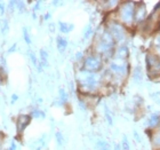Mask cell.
<instances>
[{"label": "cell", "mask_w": 160, "mask_h": 150, "mask_svg": "<svg viewBox=\"0 0 160 150\" xmlns=\"http://www.w3.org/2000/svg\"><path fill=\"white\" fill-rule=\"evenodd\" d=\"M95 36L96 37L94 41V54H97L104 61L110 62L114 57V52L118 46L117 43L105 28L96 32Z\"/></svg>", "instance_id": "1"}, {"label": "cell", "mask_w": 160, "mask_h": 150, "mask_svg": "<svg viewBox=\"0 0 160 150\" xmlns=\"http://www.w3.org/2000/svg\"><path fill=\"white\" fill-rule=\"evenodd\" d=\"M102 83H103V75L100 72L93 74V72H88V71H85L82 69L78 71V88L85 95H94L101 88Z\"/></svg>", "instance_id": "2"}, {"label": "cell", "mask_w": 160, "mask_h": 150, "mask_svg": "<svg viewBox=\"0 0 160 150\" xmlns=\"http://www.w3.org/2000/svg\"><path fill=\"white\" fill-rule=\"evenodd\" d=\"M132 74V68L130 63L128 61H121V60H112L109 62L108 67V75L112 78V80H119L123 81L127 79V77Z\"/></svg>", "instance_id": "3"}, {"label": "cell", "mask_w": 160, "mask_h": 150, "mask_svg": "<svg viewBox=\"0 0 160 150\" xmlns=\"http://www.w3.org/2000/svg\"><path fill=\"white\" fill-rule=\"evenodd\" d=\"M136 1H122L117 9V20L125 27H134V14H135Z\"/></svg>", "instance_id": "4"}, {"label": "cell", "mask_w": 160, "mask_h": 150, "mask_svg": "<svg viewBox=\"0 0 160 150\" xmlns=\"http://www.w3.org/2000/svg\"><path fill=\"white\" fill-rule=\"evenodd\" d=\"M105 29L109 31V34L112 36L117 45H123L126 44L128 38V30L127 28L121 24L118 20L111 18L105 23Z\"/></svg>", "instance_id": "5"}, {"label": "cell", "mask_w": 160, "mask_h": 150, "mask_svg": "<svg viewBox=\"0 0 160 150\" xmlns=\"http://www.w3.org/2000/svg\"><path fill=\"white\" fill-rule=\"evenodd\" d=\"M147 72L151 79L160 78V57L156 52H149L145 54Z\"/></svg>", "instance_id": "6"}, {"label": "cell", "mask_w": 160, "mask_h": 150, "mask_svg": "<svg viewBox=\"0 0 160 150\" xmlns=\"http://www.w3.org/2000/svg\"><path fill=\"white\" fill-rule=\"evenodd\" d=\"M104 67V60L97 54H90L83 57L82 61V70L93 72V74H98Z\"/></svg>", "instance_id": "7"}, {"label": "cell", "mask_w": 160, "mask_h": 150, "mask_svg": "<svg viewBox=\"0 0 160 150\" xmlns=\"http://www.w3.org/2000/svg\"><path fill=\"white\" fill-rule=\"evenodd\" d=\"M148 18L147 5L143 1H137L135 6V14H134V27H140Z\"/></svg>", "instance_id": "8"}, {"label": "cell", "mask_w": 160, "mask_h": 150, "mask_svg": "<svg viewBox=\"0 0 160 150\" xmlns=\"http://www.w3.org/2000/svg\"><path fill=\"white\" fill-rule=\"evenodd\" d=\"M130 55V50L129 47L127 44H123V45H118L117 48H116V52H114V57L116 60H121V61H128Z\"/></svg>", "instance_id": "9"}, {"label": "cell", "mask_w": 160, "mask_h": 150, "mask_svg": "<svg viewBox=\"0 0 160 150\" xmlns=\"http://www.w3.org/2000/svg\"><path fill=\"white\" fill-rule=\"evenodd\" d=\"M31 119L32 117L30 115H21L18 118H17L16 122V131L18 134H22L24 132V130L27 128L31 123Z\"/></svg>", "instance_id": "10"}, {"label": "cell", "mask_w": 160, "mask_h": 150, "mask_svg": "<svg viewBox=\"0 0 160 150\" xmlns=\"http://www.w3.org/2000/svg\"><path fill=\"white\" fill-rule=\"evenodd\" d=\"M160 125V112H151L147 119V126L149 130H158Z\"/></svg>", "instance_id": "11"}, {"label": "cell", "mask_w": 160, "mask_h": 150, "mask_svg": "<svg viewBox=\"0 0 160 150\" xmlns=\"http://www.w3.org/2000/svg\"><path fill=\"white\" fill-rule=\"evenodd\" d=\"M132 78H133L135 84L142 83V80H143V70H142L141 65H136V67L133 68V70H132Z\"/></svg>", "instance_id": "12"}, {"label": "cell", "mask_w": 160, "mask_h": 150, "mask_svg": "<svg viewBox=\"0 0 160 150\" xmlns=\"http://www.w3.org/2000/svg\"><path fill=\"white\" fill-rule=\"evenodd\" d=\"M150 140H151V143H152L154 149L160 150V130L151 131Z\"/></svg>", "instance_id": "13"}, {"label": "cell", "mask_w": 160, "mask_h": 150, "mask_svg": "<svg viewBox=\"0 0 160 150\" xmlns=\"http://www.w3.org/2000/svg\"><path fill=\"white\" fill-rule=\"evenodd\" d=\"M68 44H69V41L65 37H63V36H57L56 37V47L60 53L65 52V49L68 48Z\"/></svg>", "instance_id": "14"}, {"label": "cell", "mask_w": 160, "mask_h": 150, "mask_svg": "<svg viewBox=\"0 0 160 150\" xmlns=\"http://www.w3.org/2000/svg\"><path fill=\"white\" fill-rule=\"evenodd\" d=\"M58 29H60L61 32L64 34H70L71 31L74 30V24L69 23V22H62V21H60V22H58Z\"/></svg>", "instance_id": "15"}, {"label": "cell", "mask_w": 160, "mask_h": 150, "mask_svg": "<svg viewBox=\"0 0 160 150\" xmlns=\"http://www.w3.org/2000/svg\"><path fill=\"white\" fill-rule=\"evenodd\" d=\"M68 100H69L68 93L63 88H61V90L58 91V102H57V104H58V106H64V104L68 102Z\"/></svg>", "instance_id": "16"}, {"label": "cell", "mask_w": 160, "mask_h": 150, "mask_svg": "<svg viewBox=\"0 0 160 150\" xmlns=\"http://www.w3.org/2000/svg\"><path fill=\"white\" fill-rule=\"evenodd\" d=\"M104 5V10H117L118 7L120 5V1H103V3H101Z\"/></svg>", "instance_id": "17"}, {"label": "cell", "mask_w": 160, "mask_h": 150, "mask_svg": "<svg viewBox=\"0 0 160 150\" xmlns=\"http://www.w3.org/2000/svg\"><path fill=\"white\" fill-rule=\"evenodd\" d=\"M96 149L97 150H111V146H110V143L105 140H97Z\"/></svg>", "instance_id": "18"}, {"label": "cell", "mask_w": 160, "mask_h": 150, "mask_svg": "<svg viewBox=\"0 0 160 150\" xmlns=\"http://www.w3.org/2000/svg\"><path fill=\"white\" fill-rule=\"evenodd\" d=\"M40 63L42 64V67H48V53L46 49H40Z\"/></svg>", "instance_id": "19"}, {"label": "cell", "mask_w": 160, "mask_h": 150, "mask_svg": "<svg viewBox=\"0 0 160 150\" xmlns=\"http://www.w3.org/2000/svg\"><path fill=\"white\" fill-rule=\"evenodd\" d=\"M30 116L34 119H45V117H46V113L43 112L41 109H33V110L31 111Z\"/></svg>", "instance_id": "20"}, {"label": "cell", "mask_w": 160, "mask_h": 150, "mask_svg": "<svg viewBox=\"0 0 160 150\" xmlns=\"http://www.w3.org/2000/svg\"><path fill=\"white\" fill-rule=\"evenodd\" d=\"M93 27H92V24H87L86 27H85V29H83L82 31V38L83 39H88V38H90V36H93Z\"/></svg>", "instance_id": "21"}, {"label": "cell", "mask_w": 160, "mask_h": 150, "mask_svg": "<svg viewBox=\"0 0 160 150\" xmlns=\"http://www.w3.org/2000/svg\"><path fill=\"white\" fill-rule=\"evenodd\" d=\"M104 113H105V118H107V122L109 123V125L110 126H112L113 125V115H112V112L110 111V109L105 106V108H104Z\"/></svg>", "instance_id": "22"}, {"label": "cell", "mask_w": 160, "mask_h": 150, "mask_svg": "<svg viewBox=\"0 0 160 150\" xmlns=\"http://www.w3.org/2000/svg\"><path fill=\"white\" fill-rule=\"evenodd\" d=\"M121 150H130L129 146V141H128V137L127 135H122V140H121Z\"/></svg>", "instance_id": "23"}, {"label": "cell", "mask_w": 160, "mask_h": 150, "mask_svg": "<svg viewBox=\"0 0 160 150\" xmlns=\"http://www.w3.org/2000/svg\"><path fill=\"white\" fill-rule=\"evenodd\" d=\"M55 139H56L57 144H58L60 147H62L63 143H64V137H63V135H62L61 132H56V133H55Z\"/></svg>", "instance_id": "24"}, {"label": "cell", "mask_w": 160, "mask_h": 150, "mask_svg": "<svg viewBox=\"0 0 160 150\" xmlns=\"http://www.w3.org/2000/svg\"><path fill=\"white\" fill-rule=\"evenodd\" d=\"M29 57L31 59V62H32V64H33L34 67H38V59L37 56H36V54L32 52V50H29Z\"/></svg>", "instance_id": "25"}, {"label": "cell", "mask_w": 160, "mask_h": 150, "mask_svg": "<svg viewBox=\"0 0 160 150\" xmlns=\"http://www.w3.org/2000/svg\"><path fill=\"white\" fill-rule=\"evenodd\" d=\"M23 38L24 40H25V43L28 44V45H31V38H30V34H29V31H28L27 28H23Z\"/></svg>", "instance_id": "26"}, {"label": "cell", "mask_w": 160, "mask_h": 150, "mask_svg": "<svg viewBox=\"0 0 160 150\" xmlns=\"http://www.w3.org/2000/svg\"><path fill=\"white\" fill-rule=\"evenodd\" d=\"M133 135H134V139L137 141V142H141V137H140V134L137 133V131H133Z\"/></svg>", "instance_id": "27"}, {"label": "cell", "mask_w": 160, "mask_h": 150, "mask_svg": "<svg viewBox=\"0 0 160 150\" xmlns=\"http://www.w3.org/2000/svg\"><path fill=\"white\" fill-rule=\"evenodd\" d=\"M7 30H8V23H7V21H5L3 22V29H2V32L5 34V32H7Z\"/></svg>", "instance_id": "28"}, {"label": "cell", "mask_w": 160, "mask_h": 150, "mask_svg": "<svg viewBox=\"0 0 160 150\" xmlns=\"http://www.w3.org/2000/svg\"><path fill=\"white\" fill-rule=\"evenodd\" d=\"M17 95L16 94H13V95H12V103H15V102H16V100H17Z\"/></svg>", "instance_id": "29"}, {"label": "cell", "mask_w": 160, "mask_h": 150, "mask_svg": "<svg viewBox=\"0 0 160 150\" xmlns=\"http://www.w3.org/2000/svg\"><path fill=\"white\" fill-rule=\"evenodd\" d=\"M40 1H37V3H36V6H34V8H33V10L34 12H37L38 9H39V6H40Z\"/></svg>", "instance_id": "30"}, {"label": "cell", "mask_w": 160, "mask_h": 150, "mask_svg": "<svg viewBox=\"0 0 160 150\" xmlns=\"http://www.w3.org/2000/svg\"><path fill=\"white\" fill-rule=\"evenodd\" d=\"M159 9H160V1H159V3H157V6L154 7V9H153V13H157V12H158V10H159Z\"/></svg>", "instance_id": "31"}, {"label": "cell", "mask_w": 160, "mask_h": 150, "mask_svg": "<svg viewBox=\"0 0 160 150\" xmlns=\"http://www.w3.org/2000/svg\"><path fill=\"white\" fill-rule=\"evenodd\" d=\"M82 56H83L82 53H81V52H79V53H77V55H76V60H80Z\"/></svg>", "instance_id": "32"}, {"label": "cell", "mask_w": 160, "mask_h": 150, "mask_svg": "<svg viewBox=\"0 0 160 150\" xmlns=\"http://www.w3.org/2000/svg\"><path fill=\"white\" fill-rule=\"evenodd\" d=\"M8 150H16V144L15 143H12L10 144V147H9V149Z\"/></svg>", "instance_id": "33"}, {"label": "cell", "mask_w": 160, "mask_h": 150, "mask_svg": "<svg viewBox=\"0 0 160 150\" xmlns=\"http://www.w3.org/2000/svg\"><path fill=\"white\" fill-rule=\"evenodd\" d=\"M15 49H16V44H15V45H13V47H12V48H9L8 53H12V52H14Z\"/></svg>", "instance_id": "34"}, {"label": "cell", "mask_w": 160, "mask_h": 150, "mask_svg": "<svg viewBox=\"0 0 160 150\" xmlns=\"http://www.w3.org/2000/svg\"><path fill=\"white\" fill-rule=\"evenodd\" d=\"M54 27H55L54 24H50V25H49V30L52 31V32H54V30H55V28H54Z\"/></svg>", "instance_id": "35"}, {"label": "cell", "mask_w": 160, "mask_h": 150, "mask_svg": "<svg viewBox=\"0 0 160 150\" xmlns=\"http://www.w3.org/2000/svg\"><path fill=\"white\" fill-rule=\"evenodd\" d=\"M49 18H50V14H49V13H47L46 15H45V20L47 21V20H49Z\"/></svg>", "instance_id": "36"}, {"label": "cell", "mask_w": 160, "mask_h": 150, "mask_svg": "<svg viewBox=\"0 0 160 150\" xmlns=\"http://www.w3.org/2000/svg\"><path fill=\"white\" fill-rule=\"evenodd\" d=\"M156 54L160 57V48H156Z\"/></svg>", "instance_id": "37"}, {"label": "cell", "mask_w": 160, "mask_h": 150, "mask_svg": "<svg viewBox=\"0 0 160 150\" xmlns=\"http://www.w3.org/2000/svg\"><path fill=\"white\" fill-rule=\"evenodd\" d=\"M158 32H160V20H159V24H158Z\"/></svg>", "instance_id": "38"}, {"label": "cell", "mask_w": 160, "mask_h": 150, "mask_svg": "<svg viewBox=\"0 0 160 150\" xmlns=\"http://www.w3.org/2000/svg\"><path fill=\"white\" fill-rule=\"evenodd\" d=\"M158 130H160V125H159V127H158Z\"/></svg>", "instance_id": "39"}]
</instances>
